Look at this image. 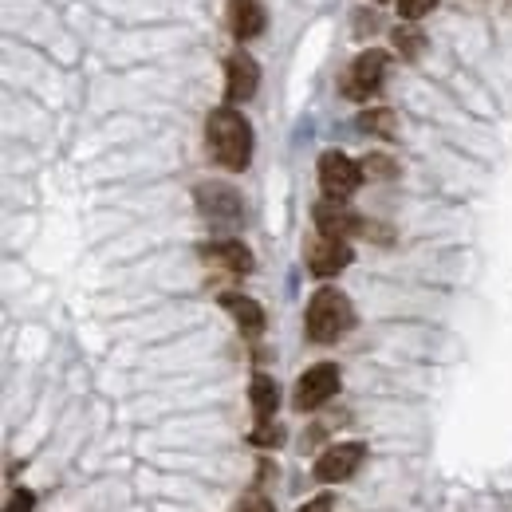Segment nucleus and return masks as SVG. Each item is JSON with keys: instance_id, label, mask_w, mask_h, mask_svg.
Wrapping results in <instances>:
<instances>
[{"instance_id": "nucleus-1", "label": "nucleus", "mask_w": 512, "mask_h": 512, "mask_svg": "<svg viewBox=\"0 0 512 512\" xmlns=\"http://www.w3.org/2000/svg\"><path fill=\"white\" fill-rule=\"evenodd\" d=\"M205 142H209V154L217 166L241 174L249 162H253V127L249 119L237 111V107H217L209 111V123H205Z\"/></svg>"}, {"instance_id": "nucleus-2", "label": "nucleus", "mask_w": 512, "mask_h": 512, "mask_svg": "<svg viewBox=\"0 0 512 512\" xmlns=\"http://www.w3.org/2000/svg\"><path fill=\"white\" fill-rule=\"evenodd\" d=\"M355 323L351 312V300L339 292V288H320L312 300H308V335L316 343H335L339 335H347Z\"/></svg>"}, {"instance_id": "nucleus-3", "label": "nucleus", "mask_w": 512, "mask_h": 512, "mask_svg": "<svg viewBox=\"0 0 512 512\" xmlns=\"http://www.w3.org/2000/svg\"><path fill=\"white\" fill-rule=\"evenodd\" d=\"M386 64H390V56H386L383 48H367V52H359V56H355V64H351V71H347V79H343L347 99L367 103V99L383 87Z\"/></svg>"}, {"instance_id": "nucleus-4", "label": "nucleus", "mask_w": 512, "mask_h": 512, "mask_svg": "<svg viewBox=\"0 0 512 512\" xmlns=\"http://www.w3.org/2000/svg\"><path fill=\"white\" fill-rule=\"evenodd\" d=\"M359 182H363V166H355L347 154H339V150H327V154L320 158L323 197H331V201H347L351 193L359 190Z\"/></svg>"}, {"instance_id": "nucleus-5", "label": "nucleus", "mask_w": 512, "mask_h": 512, "mask_svg": "<svg viewBox=\"0 0 512 512\" xmlns=\"http://www.w3.org/2000/svg\"><path fill=\"white\" fill-rule=\"evenodd\" d=\"M363 461H367V446L363 442H339V446H331L327 453H320L316 477H320L323 485H339V481L355 477V469Z\"/></svg>"}, {"instance_id": "nucleus-6", "label": "nucleus", "mask_w": 512, "mask_h": 512, "mask_svg": "<svg viewBox=\"0 0 512 512\" xmlns=\"http://www.w3.org/2000/svg\"><path fill=\"white\" fill-rule=\"evenodd\" d=\"M339 390V367L335 363H316L300 375L296 383V410H320L323 402Z\"/></svg>"}, {"instance_id": "nucleus-7", "label": "nucleus", "mask_w": 512, "mask_h": 512, "mask_svg": "<svg viewBox=\"0 0 512 512\" xmlns=\"http://www.w3.org/2000/svg\"><path fill=\"white\" fill-rule=\"evenodd\" d=\"M347 264H351V245L343 237H323V233H316L308 241V268H312V276H320V280L339 276Z\"/></svg>"}, {"instance_id": "nucleus-8", "label": "nucleus", "mask_w": 512, "mask_h": 512, "mask_svg": "<svg viewBox=\"0 0 512 512\" xmlns=\"http://www.w3.org/2000/svg\"><path fill=\"white\" fill-rule=\"evenodd\" d=\"M312 217H316V229H320L323 237H351V233H367V221L363 217H355L351 209H347V201H331V197H323L320 205L312 209Z\"/></svg>"}, {"instance_id": "nucleus-9", "label": "nucleus", "mask_w": 512, "mask_h": 512, "mask_svg": "<svg viewBox=\"0 0 512 512\" xmlns=\"http://www.w3.org/2000/svg\"><path fill=\"white\" fill-rule=\"evenodd\" d=\"M256 87H260V67L249 52H233L225 60V99L229 103H245L253 99Z\"/></svg>"}, {"instance_id": "nucleus-10", "label": "nucleus", "mask_w": 512, "mask_h": 512, "mask_svg": "<svg viewBox=\"0 0 512 512\" xmlns=\"http://www.w3.org/2000/svg\"><path fill=\"white\" fill-rule=\"evenodd\" d=\"M197 205H201V213L209 221H237L241 217V197L229 190V186H217V182H209V186L197 190Z\"/></svg>"}, {"instance_id": "nucleus-11", "label": "nucleus", "mask_w": 512, "mask_h": 512, "mask_svg": "<svg viewBox=\"0 0 512 512\" xmlns=\"http://www.w3.org/2000/svg\"><path fill=\"white\" fill-rule=\"evenodd\" d=\"M201 256L225 272H253V253L241 241H209L201 245Z\"/></svg>"}, {"instance_id": "nucleus-12", "label": "nucleus", "mask_w": 512, "mask_h": 512, "mask_svg": "<svg viewBox=\"0 0 512 512\" xmlns=\"http://www.w3.org/2000/svg\"><path fill=\"white\" fill-rule=\"evenodd\" d=\"M221 308H225V312L237 320V327H241L245 335H253V339H256V335L264 331V308H260L256 300H249V296L225 292V296H221Z\"/></svg>"}, {"instance_id": "nucleus-13", "label": "nucleus", "mask_w": 512, "mask_h": 512, "mask_svg": "<svg viewBox=\"0 0 512 512\" xmlns=\"http://www.w3.org/2000/svg\"><path fill=\"white\" fill-rule=\"evenodd\" d=\"M229 28L237 40H253L264 32V12L256 0H229Z\"/></svg>"}, {"instance_id": "nucleus-14", "label": "nucleus", "mask_w": 512, "mask_h": 512, "mask_svg": "<svg viewBox=\"0 0 512 512\" xmlns=\"http://www.w3.org/2000/svg\"><path fill=\"white\" fill-rule=\"evenodd\" d=\"M249 398H253V410H256V422H268L280 406V390L268 375H256L253 386H249Z\"/></svg>"}, {"instance_id": "nucleus-15", "label": "nucleus", "mask_w": 512, "mask_h": 512, "mask_svg": "<svg viewBox=\"0 0 512 512\" xmlns=\"http://www.w3.org/2000/svg\"><path fill=\"white\" fill-rule=\"evenodd\" d=\"M422 32L418 28H394V48H398V56H406V60H418L422 56Z\"/></svg>"}, {"instance_id": "nucleus-16", "label": "nucleus", "mask_w": 512, "mask_h": 512, "mask_svg": "<svg viewBox=\"0 0 512 512\" xmlns=\"http://www.w3.org/2000/svg\"><path fill=\"white\" fill-rule=\"evenodd\" d=\"M359 127L367 130V134L390 138V134H394V115H390V111H363V115H359Z\"/></svg>"}, {"instance_id": "nucleus-17", "label": "nucleus", "mask_w": 512, "mask_h": 512, "mask_svg": "<svg viewBox=\"0 0 512 512\" xmlns=\"http://www.w3.org/2000/svg\"><path fill=\"white\" fill-rule=\"evenodd\" d=\"M363 174H367V178H394L398 166H394L386 154H367V158H363Z\"/></svg>"}, {"instance_id": "nucleus-18", "label": "nucleus", "mask_w": 512, "mask_h": 512, "mask_svg": "<svg viewBox=\"0 0 512 512\" xmlns=\"http://www.w3.org/2000/svg\"><path fill=\"white\" fill-rule=\"evenodd\" d=\"M434 8H438V0H398V16L402 20H422Z\"/></svg>"}, {"instance_id": "nucleus-19", "label": "nucleus", "mask_w": 512, "mask_h": 512, "mask_svg": "<svg viewBox=\"0 0 512 512\" xmlns=\"http://www.w3.org/2000/svg\"><path fill=\"white\" fill-rule=\"evenodd\" d=\"M253 442H256V446H280V430L272 426V418H268V422H256Z\"/></svg>"}, {"instance_id": "nucleus-20", "label": "nucleus", "mask_w": 512, "mask_h": 512, "mask_svg": "<svg viewBox=\"0 0 512 512\" xmlns=\"http://www.w3.org/2000/svg\"><path fill=\"white\" fill-rule=\"evenodd\" d=\"M36 509V497L28 493V489H16L12 497H8V505H4V512H32Z\"/></svg>"}, {"instance_id": "nucleus-21", "label": "nucleus", "mask_w": 512, "mask_h": 512, "mask_svg": "<svg viewBox=\"0 0 512 512\" xmlns=\"http://www.w3.org/2000/svg\"><path fill=\"white\" fill-rule=\"evenodd\" d=\"M237 512H276V509H272V505H268L260 493H253V497H245V501H241V509H237Z\"/></svg>"}, {"instance_id": "nucleus-22", "label": "nucleus", "mask_w": 512, "mask_h": 512, "mask_svg": "<svg viewBox=\"0 0 512 512\" xmlns=\"http://www.w3.org/2000/svg\"><path fill=\"white\" fill-rule=\"evenodd\" d=\"M331 505H335V497H327V493H320L316 501H308L300 512H331Z\"/></svg>"}, {"instance_id": "nucleus-23", "label": "nucleus", "mask_w": 512, "mask_h": 512, "mask_svg": "<svg viewBox=\"0 0 512 512\" xmlns=\"http://www.w3.org/2000/svg\"><path fill=\"white\" fill-rule=\"evenodd\" d=\"M379 4H383V0H379Z\"/></svg>"}]
</instances>
